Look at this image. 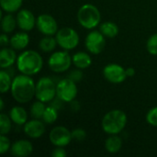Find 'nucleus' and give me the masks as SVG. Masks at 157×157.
Wrapping results in <instances>:
<instances>
[{"mask_svg":"<svg viewBox=\"0 0 157 157\" xmlns=\"http://www.w3.org/2000/svg\"><path fill=\"white\" fill-rule=\"evenodd\" d=\"M70 109H71V110H72V111H74V112H77V111H79V110H80V109H81V105H80V103H79L77 100L74 99L73 101H71V102H70Z\"/></svg>","mask_w":157,"mask_h":157,"instance_id":"obj_36","label":"nucleus"},{"mask_svg":"<svg viewBox=\"0 0 157 157\" xmlns=\"http://www.w3.org/2000/svg\"><path fill=\"white\" fill-rule=\"evenodd\" d=\"M122 144V139L118 134H112L105 141V149L109 154H117L121 150Z\"/></svg>","mask_w":157,"mask_h":157,"instance_id":"obj_20","label":"nucleus"},{"mask_svg":"<svg viewBox=\"0 0 157 157\" xmlns=\"http://www.w3.org/2000/svg\"><path fill=\"white\" fill-rule=\"evenodd\" d=\"M78 23L86 29H94L100 25L101 14L98 8L92 4H85L81 6L77 12Z\"/></svg>","mask_w":157,"mask_h":157,"instance_id":"obj_4","label":"nucleus"},{"mask_svg":"<svg viewBox=\"0 0 157 157\" xmlns=\"http://www.w3.org/2000/svg\"><path fill=\"white\" fill-rule=\"evenodd\" d=\"M128 118L121 109H112L105 114L101 121L102 130L109 135L119 134L126 127Z\"/></svg>","mask_w":157,"mask_h":157,"instance_id":"obj_3","label":"nucleus"},{"mask_svg":"<svg viewBox=\"0 0 157 157\" xmlns=\"http://www.w3.org/2000/svg\"><path fill=\"white\" fill-rule=\"evenodd\" d=\"M17 27L23 31H30L34 29L37 23V18L33 13L26 8H22L17 11L16 16Z\"/></svg>","mask_w":157,"mask_h":157,"instance_id":"obj_13","label":"nucleus"},{"mask_svg":"<svg viewBox=\"0 0 157 157\" xmlns=\"http://www.w3.org/2000/svg\"><path fill=\"white\" fill-rule=\"evenodd\" d=\"M4 107H5L4 100H3V98H1V99H0V110H1V111H3V109H4Z\"/></svg>","mask_w":157,"mask_h":157,"instance_id":"obj_38","label":"nucleus"},{"mask_svg":"<svg viewBox=\"0 0 157 157\" xmlns=\"http://www.w3.org/2000/svg\"><path fill=\"white\" fill-rule=\"evenodd\" d=\"M72 64V56L65 50L52 53L48 60V66L54 73H64Z\"/></svg>","mask_w":157,"mask_h":157,"instance_id":"obj_7","label":"nucleus"},{"mask_svg":"<svg viewBox=\"0 0 157 157\" xmlns=\"http://www.w3.org/2000/svg\"><path fill=\"white\" fill-rule=\"evenodd\" d=\"M17 68L20 74L27 75H35L39 74L43 67V59L41 55L33 50L22 52L17 59Z\"/></svg>","mask_w":157,"mask_h":157,"instance_id":"obj_2","label":"nucleus"},{"mask_svg":"<svg viewBox=\"0 0 157 157\" xmlns=\"http://www.w3.org/2000/svg\"><path fill=\"white\" fill-rule=\"evenodd\" d=\"M78 93L76 83L70 78H63L60 80L56 85V97L59 100L70 103L75 99Z\"/></svg>","mask_w":157,"mask_h":157,"instance_id":"obj_8","label":"nucleus"},{"mask_svg":"<svg viewBox=\"0 0 157 157\" xmlns=\"http://www.w3.org/2000/svg\"><path fill=\"white\" fill-rule=\"evenodd\" d=\"M58 117H59L58 108H56L53 105H50L46 107V109L42 117V121L46 124H52L57 121Z\"/></svg>","mask_w":157,"mask_h":157,"instance_id":"obj_25","label":"nucleus"},{"mask_svg":"<svg viewBox=\"0 0 157 157\" xmlns=\"http://www.w3.org/2000/svg\"><path fill=\"white\" fill-rule=\"evenodd\" d=\"M11 145H12V144H11L10 140L7 138V136L1 134V136H0V154L5 155L6 153L10 151Z\"/></svg>","mask_w":157,"mask_h":157,"instance_id":"obj_30","label":"nucleus"},{"mask_svg":"<svg viewBox=\"0 0 157 157\" xmlns=\"http://www.w3.org/2000/svg\"><path fill=\"white\" fill-rule=\"evenodd\" d=\"M147 52L152 55H157V33H155L149 37L146 42Z\"/></svg>","mask_w":157,"mask_h":157,"instance_id":"obj_29","label":"nucleus"},{"mask_svg":"<svg viewBox=\"0 0 157 157\" xmlns=\"http://www.w3.org/2000/svg\"><path fill=\"white\" fill-rule=\"evenodd\" d=\"M146 121L151 126L157 127V106L152 108L146 114Z\"/></svg>","mask_w":157,"mask_h":157,"instance_id":"obj_31","label":"nucleus"},{"mask_svg":"<svg viewBox=\"0 0 157 157\" xmlns=\"http://www.w3.org/2000/svg\"><path fill=\"white\" fill-rule=\"evenodd\" d=\"M17 17H15L12 13H7L1 17V28L4 33H12L17 28Z\"/></svg>","mask_w":157,"mask_h":157,"instance_id":"obj_22","label":"nucleus"},{"mask_svg":"<svg viewBox=\"0 0 157 157\" xmlns=\"http://www.w3.org/2000/svg\"><path fill=\"white\" fill-rule=\"evenodd\" d=\"M66 155H67V153H66L64 147L55 146V148L52 152V157H65Z\"/></svg>","mask_w":157,"mask_h":157,"instance_id":"obj_34","label":"nucleus"},{"mask_svg":"<svg viewBox=\"0 0 157 157\" xmlns=\"http://www.w3.org/2000/svg\"><path fill=\"white\" fill-rule=\"evenodd\" d=\"M72 60H73V64L75 65V67L81 69V70L86 69L90 67V65L92 64L91 56L87 52H78L75 53L72 56Z\"/></svg>","mask_w":157,"mask_h":157,"instance_id":"obj_19","label":"nucleus"},{"mask_svg":"<svg viewBox=\"0 0 157 157\" xmlns=\"http://www.w3.org/2000/svg\"><path fill=\"white\" fill-rule=\"evenodd\" d=\"M105 36L98 30L90 31L85 39V46L91 54L98 55L101 53L106 46Z\"/></svg>","mask_w":157,"mask_h":157,"instance_id":"obj_9","label":"nucleus"},{"mask_svg":"<svg viewBox=\"0 0 157 157\" xmlns=\"http://www.w3.org/2000/svg\"><path fill=\"white\" fill-rule=\"evenodd\" d=\"M58 45L56 38L53 36H44L39 42V48L44 52H52Z\"/></svg>","mask_w":157,"mask_h":157,"instance_id":"obj_23","label":"nucleus"},{"mask_svg":"<svg viewBox=\"0 0 157 157\" xmlns=\"http://www.w3.org/2000/svg\"><path fill=\"white\" fill-rule=\"evenodd\" d=\"M0 45L2 47H6L7 45H10V38L7 36L6 33H3L0 36Z\"/></svg>","mask_w":157,"mask_h":157,"instance_id":"obj_35","label":"nucleus"},{"mask_svg":"<svg viewBox=\"0 0 157 157\" xmlns=\"http://www.w3.org/2000/svg\"><path fill=\"white\" fill-rule=\"evenodd\" d=\"M99 31L106 37V38H115L119 34V27L116 23L112 21H105L100 23L99 25Z\"/></svg>","mask_w":157,"mask_h":157,"instance_id":"obj_21","label":"nucleus"},{"mask_svg":"<svg viewBox=\"0 0 157 157\" xmlns=\"http://www.w3.org/2000/svg\"><path fill=\"white\" fill-rule=\"evenodd\" d=\"M29 40H30V38L28 32L22 30L20 32L15 33L10 38V47L16 51L25 50L29 46Z\"/></svg>","mask_w":157,"mask_h":157,"instance_id":"obj_16","label":"nucleus"},{"mask_svg":"<svg viewBox=\"0 0 157 157\" xmlns=\"http://www.w3.org/2000/svg\"><path fill=\"white\" fill-rule=\"evenodd\" d=\"M9 117L12 122L18 126H22L28 121V113L26 109L19 106H15L11 108L9 111Z\"/></svg>","mask_w":157,"mask_h":157,"instance_id":"obj_18","label":"nucleus"},{"mask_svg":"<svg viewBox=\"0 0 157 157\" xmlns=\"http://www.w3.org/2000/svg\"><path fill=\"white\" fill-rule=\"evenodd\" d=\"M36 27L38 30L44 36H54L59 30L57 21L49 14L40 15L37 17Z\"/></svg>","mask_w":157,"mask_h":157,"instance_id":"obj_12","label":"nucleus"},{"mask_svg":"<svg viewBox=\"0 0 157 157\" xmlns=\"http://www.w3.org/2000/svg\"><path fill=\"white\" fill-rule=\"evenodd\" d=\"M49 140L54 146L65 147L73 140L72 132L64 126H56L50 132Z\"/></svg>","mask_w":157,"mask_h":157,"instance_id":"obj_10","label":"nucleus"},{"mask_svg":"<svg viewBox=\"0 0 157 157\" xmlns=\"http://www.w3.org/2000/svg\"><path fill=\"white\" fill-rule=\"evenodd\" d=\"M56 97V85L50 77H41L36 84L35 98L44 103L52 102Z\"/></svg>","mask_w":157,"mask_h":157,"instance_id":"obj_5","label":"nucleus"},{"mask_svg":"<svg viewBox=\"0 0 157 157\" xmlns=\"http://www.w3.org/2000/svg\"><path fill=\"white\" fill-rule=\"evenodd\" d=\"M45 122L42 120L32 119L28 121L23 126L24 133L31 139H39L45 132Z\"/></svg>","mask_w":157,"mask_h":157,"instance_id":"obj_14","label":"nucleus"},{"mask_svg":"<svg viewBox=\"0 0 157 157\" xmlns=\"http://www.w3.org/2000/svg\"><path fill=\"white\" fill-rule=\"evenodd\" d=\"M33 152V145L28 140H17L14 142L10 148V153L13 156L27 157Z\"/></svg>","mask_w":157,"mask_h":157,"instance_id":"obj_15","label":"nucleus"},{"mask_svg":"<svg viewBox=\"0 0 157 157\" xmlns=\"http://www.w3.org/2000/svg\"><path fill=\"white\" fill-rule=\"evenodd\" d=\"M46 103L37 100L31 105L30 108V115L33 119H38V120H42L44 111L46 109Z\"/></svg>","mask_w":157,"mask_h":157,"instance_id":"obj_26","label":"nucleus"},{"mask_svg":"<svg viewBox=\"0 0 157 157\" xmlns=\"http://www.w3.org/2000/svg\"><path fill=\"white\" fill-rule=\"evenodd\" d=\"M55 38L58 45L65 51H70L76 48L80 40L77 31L69 27L59 29V30L55 34Z\"/></svg>","mask_w":157,"mask_h":157,"instance_id":"obj_6","label":"nucleus"},{"mask_svg":"<svg viewBox=\"0 0 157 157\" xmlns=\"http://www.w3.org/2000/svg\"><path fill=\"white\" fill-rule=\"evenodd\" d=\"M13 48H6L3 47V49L0 51V67L2 69L9 68L11 67L15 63H17V53Z\"/></svg>","mask_w":157,"mask_h":157,"instance_id":"obj_17","label":"nucleus"},{"mask_svg":"<svg viewBox=\"0 0 157 157\" xmlns=\"http://www.w3.org/2000/svg\"><path fill=\"white\" fill-rule=\"evenodd\" d=\"M104 78L112 84H121L127 79L126 69L118 63H109L103 68Z\"/></svg>","mask_w":157,"mask_h":157,"instance_id":"obj_11","label":"nucleus"},{"mask_svg":"<svg viewBox=\"0 0 157 157\" xmlns=\"http://www.w3.org/2000/svg\"><path fill=\"white\" fill-rule=\"evenodd\" d=\"M126 74L128 77H133L135 75V69L133 67H128L126 68Z\"/></svg>","mask_w":157,"mask_h":157,"instance_id":"obj_37","label":"nucleus"},{"mask_svg":"<svg viewBox=\"0 0 157 157\" xmlns=\"http://www.w3.org/2000/svg\"><path fill=\"white\" fill-rule=\"evenodd\" d=\"M23 0H0V6L3 11L6 13H15L21 9Z\"/></svg>","mask_w":157,"mask_h":157,"instance_id":"obj_24","label":"nucleus"},{"mask_svg":"<svg viewBox=\"0 0 157 157\" xmlns=\"http://www.w3.org/2000/svg\"><path fill=\"white\" fill-rule=\"evenodd\" d=\"M10 92L17 103H28L35 97L36 83L30 75L20 74L13 79Z\"/></svg>","mask_w":157,"mask_h":157,"instance_id":"obj_1","label":"nucleus"},{"mask_svg":"<svg viewBox=\"0 0 157 157\" xmlns=\"http://www.w3.org/2000/svg\"><path fill=\"white\" fill-rule=\"evenodd\" d=\"M87 136L86 132L82 129V128H75L72 131V137L73 140H75L77 142H82L84 141Z\"/></svg>","mask_w":157,"mask_h":157,"instance_id":"obj_32","label":"nucleus"},{"mask_svg":"<svg viewBox=\"0 0 157 157\" xmlns=\"http://www.w3.org/2000/svg\"><path fill=\"white\" fill-rule=\"evenodd\" d=\"M13 79H11L9 74L4 69L0 72V92L2 94L6 93L11 89Z\"/></svg>","mask_w":157,"mask_h":157,"instance_id":"obj_27","label":"nucleus"},{"mask_svg":"<svg viewBox=\"0 0 157 157\" xmlns=\"http://www.w3.org/2000/svg\"><path fill=\"white\" fill-rule=\"evenodd\" d=\"M12 128V121L9 115L5 113L0 114V133L3 135H6Z\"/></svg>","mask_w":157,"mask_h":157,"instance_id":"obj_28","label":"nucleus"},{"mask_svg":"<svg viewBox=\"0 0 157 157\" xmlns=\"http://www.w3.org/2000/svg\"><path fill=\"white\" fill-rule=\"evenodd\" d=\"M68 78H70L71 80H73L75 83H78L83 79V72L81 71V69L76 68V70L72 71L68 75Z\"/></svg>","mask_w":157,"mask_h":157,"instance_id":"obj_33","label":"nucleus"}]
</instances>
